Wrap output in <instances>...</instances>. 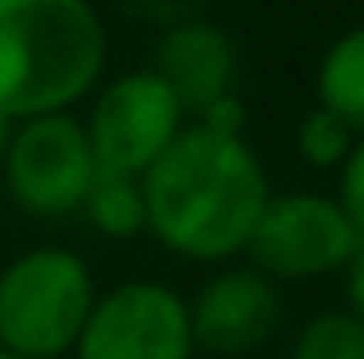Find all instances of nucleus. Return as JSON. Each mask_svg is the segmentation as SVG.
<instances>
[{"label":"nucleus","instance_id":"13","mask_svg":"<svg viewBox=\"0 0 364 359\" xmlns=\"http://www.w3.org/2000/svg\"><path fill=\"white\" fill-rule=\"evenodd\" d=\"M350 148H355V134H350V125H341L332 111L323 106H309L300 116V125H295V153H300V162L309 166V171H332L337 175L341 166H346Z\"/></svg>","mask_w":364,"mask_h":359},{"label":"nucleus","instance_id":"15","mask_svg":"<svg viewBox=\"0 0 364 359\" xmlns=\"http://www.w3.org/2000/svg\"><path fill=\"white\" fill-rule=\"evenodd\" d=\"M341 281H346V314L364 323V240H360V249L350 253V263H346V272H341Z\"/></svg>","mask_w":364,"mask_h":359},{"label":"nucleus","instance_id":"11","mask_svg":"<svg viewBox=\"0 0 364 359\" xmlns=\"http://www.w3.org/2000/svg\"><path fill=\"white\" fill-rule=\"evenodd\" d=\"M79 216L92 226L97 235L107 240H134L143 235V189L139 180H124V175H97L83 198Z\"/></svg>","mask_w":364,"mask_h":359},{"label":"nucleus","instance_id":"1","mask_svg":"<svg viewBox=\"0 0 364 359\" xmlns=\"http://www.w3.org/2000/svg\"><path fill=\"white\" fill-rule=\"evenodd\" d=\"M143 235L185 263L226 267L245 253L263 212L267 171L249 138L185 125L180 138L143 171Z\"/></svg>","mask_w":364,"mask_h":359},{"label":"nucleus","instance_id":"8","mask_svg":"<svg viewBox=\"0 0 364 359\" xmlns=\"http://www.w3.org/2000/svg\"><path fill=\"white\" fill-rule=\"evenodd\" d=\"M282 327V286L254 272L249 263L217 267L189 299L194 350L240 359L263 350Z\"/></svg>","mask_w":364,"mask_h":359},{"label":"nucleus","instance_id":"6","mask_svg":"<svg viewBox=\"0 0 364 359\" xmlns=\"http://www.w3.org/2000/svg\"><path fill=\"white\" fill-rule=\"evenodd\" d=\"M92 180H97V166H92L79 116L60 111V116H37L14 125L0 184L18 212L42 216V221L74 216L88 198Z\"/></svg>","mask_w":364,"mask_h":359},{"label":"nucleus","instance_id":"14","mask_svg":"<svg viewBox=\"0 0 364 359\" xmlns=\"http://www.w3.org/2000/svg\"><path fill=\"white\" fill-rule=\"evenodd\" d=\"M341 203V212L350 216V226H355V235L364 240V138H355V148H350L346 166L337 171V194H332Z\"/></svg>","mask_w":364,"mask_h":359},{"label":"nucleus","instance_id":"3","mask_svg":"<svg viewBox=\"0 0 364 359\" xmlns=\"http://www.w3.org/2000/svg\"><path fill=\"white\" fill-rule=\"evenodd\" d=\"M92 299L97 281L74 249H23L0 267V346L23 359L74 355Z\"/></svg>","mask_w":364,"mask_h":359},{"label":"nucleus","instance_id":"9","mask_svg":"<svg viewBox=\"0 0 364 359\" xmlns=\"http://www.w3.org/2000/svg\"><path fill=\"white\" fill-rule=\"evenodd\" d=\"M152 74L176 92V101L185 106V116L194 120L198 111H208L213 101L235 97V79H240V46L213 18H185L171 23L157 37L152 51Z\"/></svg>","mask_w":364,"mask_h":359},{"label":"nucleus","instance_id":"12","mask_svg":"<svg viewBox=\"0 0 364 359\" xmlns=\"http://www.w3.org/2000/svg\"><path fill=\"white\" fill-rule=\"evenodd\" d=\"M291 359H364V323L350 318L346 309L314 314L295 332Z\"/></svg>","mask_w":364,"mask_h":359},{"label":"nucleus","instance_id":"2","mask_svg":"<svg viewBox=\"0 0 364 359\" xmlns=\"http://www.w3.org/2000/svg\"><path fill=\"white\" fill-rule=\"evenodd\" d=\"M111 37L92 0H0V116H60L92 97Z\"/></svg>","mask_w":364,"mask_h":359},{"label":"nucleus","instance_id":"5","mask_svg":"<svg viewBox=\"0 0 364 359\" xmlns=\"http://www.w3.org/2000/svg\"><path fill=\"white\" fill-rule=\"evenodd\" d=\"M355 249L360 235L337 198L295 189V194H267L245 244V258L267 281L286 286V281L341 277Z\"/></svg>","mask_w":364,"mask_h":359},{"label":"nucleus","instance_id":"17","mask_svg":"<svg viewBox=\"0 0 364 359\" xmlns=\"http://www.w3.org/2000/svg\"><path fill=\"white\" fill-rule=\"evenodd\" d=\"M0 359H23V355H14V350H5V346H0Z\"/></svg>","mask_w":364,"mask_h":359},{"label":"nucleus","instance_id":"4","mask_svg":"<svg viewBox=\"0 0 364 359\" xmlns=\"http://www.w3.org/2000/svg\"><path fill=\"white\" fill-rule=\"evenodd\" d=\"M79 125H83V138H88L97 175L143 180V171L180 138L189 116L176 101V92L143 65V70H124L116 79H102L92 88L88 116Z\"/></svg>","mask_w":364,"mask_h":359},{"label":"nucleus","instance_id":"7","mask_svg":"<svg viewBox=\"0 0 364 359\" xmlns=\"http://www.w3.org/2000/svg\"><path fill=\"white\" fill-rule=\"evenodd\" d=\"M74 359H194L189 299L166 281H120L97 290Z\"/></svg>","mask_w":364,"mask_h":359},{"label":"nucleus","instance_id":"16","mask_svg":"<svg viewBox=\"0 0 364 359\" xmlns=\"http://www.w3.org/2000/svg\"><path fill=\"white\" fill-rule=\"evenodd\" d=\"M14 125H18V120L0 116V166H5V153H9V138H14Z\"/></svg>","mask_w":364,"mask_h":359},{"label":"nucleus","instance_id":"10","mask_svg":"<svg viewBox=\"0 0 364 359\" xmlns=\"http://www.w3.org/2000/svg\"><path fill=\"white\" fill-rule=\"evenodd\" d=\"M314 106L332 111L350 134L364 138V23L332 37L314 70Z\"/></svg>","mask_w":364,"mask_h":359}]
</instances>
